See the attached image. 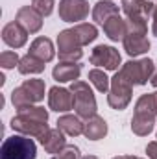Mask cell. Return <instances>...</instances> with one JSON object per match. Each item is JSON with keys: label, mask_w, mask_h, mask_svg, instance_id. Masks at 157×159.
<instances>
[{"label": "cell", "mask_w": 157, "mask_h": 159, "mask_svg": "<svg viewBox=\"0 0 157 159\" xmlns=\"http://www.w3.org/2000/svg\"><path fill=\"white\" fill-rule=\"evenodd\" d=\"M48 111L41 106H24L19 109V113L11 119V128L17 133L34 137V139H43L48 133Z\"/></svg>", "instance_id": "1"}, {"label": "cell", "mask_w": 157, "mask_h": 159, "mask_svg": "<svg viewBox=\"0 0 157 159\" xmlns=\"http://www.w3.org/2000/svg\"><path fill=\"white\" fill-rule=\"evenodd\" d=\"M155 102H154V93L142 94L137 104H135V113L131 119V131L139 137H146L152 133L155 126Z\"/></svg>", "instance_id": "2"}, {"label": "cell", "mask_w": 157, "mask_h": 159, "mask_svg": "<svg viewBox=\"0 0 157 159\" xmlns=\"http://www.w3.org/2000/svg\"><path fill=\"white\" fill-rule=\"evenodd\" d=\"M37 157V146L34 139L28 135H11L6 137L0 148V159H35Z\"/></svg>", "instance_id": "3"}, {"label": "cell", "mask_w": 157, "mask_h": 159, "mask_svg": "<svg viewBox=\"0 0 157 159\" xmlns=\"http://www.w3.org/2000/svg\"><path fill=\"white\" fill-rule=\"evenodd\" d=\"M155 72V63L148 57L142 59H131L124 63L118 70V74L126 80L129 85H144L148 83Z\"/></svg>", "instance_id": "4"}, {"label": "cell", "mask_w": 157, "mask_h": 159, "mask_svg": "<svg viewBox=\"0 0 157 159\" xmlns=\"http://www.w3.org/2000/svg\"><path fill=\"white\" fill-rule=\"evenodd\" d=\"M44 91H46V85L44 81L39 78L34 80H26L20 87L13 89L11 93V102L17 109L24 107V106H32V104H37L41 100H44Z\"/></svg>", "instance_id": "5"}, {"label": "cell", "mask_w": 157, "mask_h": 159, "mask_svg": "<svg viewBox=\"0 0 157 159\" xmlns=\"http://www.w3.org/2000/svg\"><path fill=\"white\" fill-rule=\"evenodd\" d=\"M70 91L74 96V109H76V115L79 119L87 120L92 115H96V98H94L89 83L76 80V81H72Z\"/></svg>", "instance_id": "6"}, {"label": "cell", "mask_w": 157, "mask_h": 159, "mask_svg": "<svg viewBox=\"0 0 157 159\" xmlns=\"http://www.w3.org/2000/svg\"><path fill=\"white\" fill-rule=\"evenodd\" d=\"M57 50H59V59L69 61V63H78L83 57L81 43L78 41L74 30H63L57 35Z\"/></svg>", "instance_id": "7"}, {"label": "cell", "mask_w": 157, "mask_h": 159, "mask_svg": "<svg viewBox=\"0 0 157 159\" xmlns=\"http://www.w3.org/2000/svg\"><path fill=\"white\" fill-rule=\"evenodd\" d=\"M131 93H133V85H129L126 80L122 78L120 74H115V78L111 80V89H109V94H107V104L117 109L122 111L129 106L131 102Z\"/></svg>", "instance_id": "8"}, {"label": "cell", "mask_w": 157, "mask_h": 159, "mask_svg": "<svg viewBox=\"0 0 157 159\" xmlns=\"http://www.w3.org/2000/svg\"><path fill=\"white\" fill-rule=\"evenodd\" d=\"M91 63L96 67H104L105 70H118V67L122 65V57L117 48L107 44H98L91 54Z\"/></svg>", "instance_id": "9"}, {"label": "cell", "mask_w": 157, "mask_h": 159, "mask_svg": "<svg viewBox=\"0 0 157 159\" xmlns=\"http://www.w3.org/2000/svg\"><path fill=\"white\" fill-rule=\"evenodd\" d=\"M89 15V2L87 0H61L59 2V19L63 22H76L85 20Z\"/></svg>", "instance_id": "10"}, {"label": "cell", "mask_w": 157, "mask_h": 159, "mask_svg": "<svg viewBox=\"0 0 157 159\" xmlns=\"http://www.w3.org/2000/svg\"><path fill=\"white\" fill-rule=\"evenodd\" d=\"M48 106L52 111H57V113H67L70 109H74V96H72V91L70 89H65V87H52L48 91Z\"/></svg>", "instance_id": "11"}, {"label": "cell", "mask_w": 157, "mask_h": 159, "mask_svg": "<svg viewBox=\"0 0 157 159\" xmlns=\"http://www.w3.org/2000/svg\"><path fill=\"white\" fill-rule=\"evenodd\" d=\"M43 15L34 7V6H22L19 11H17V17L15 20L28 32V34H37L41 28H43Z\"/></svg>", "instance_id": "12"}, {"label": "cell", "mask_w": 157, "mask_h": 159, "mask_svg": "<svg viewBox=\"0 0 157 159\" xmlns=\"http://www.w3.org/2000/svg\"><path fill=\"white\" fill-rule=\"evenodd\" d=\"M124 50L128 56L131 57H137V56H142L150 50V41L146 37V34H139V32H128L126 37H124Z\"/></svg>", "instance_id": "13"}, {"label": "cell", "mask_w": 157, "mask_h": 159, "mask_svg": "<svg viewBox=\"0 0 157 159\" xmlns=\"http://www.w3.org/2000/svg\"><path fill=\"white\" fill-rule=\"evenodd\" d=\"M2 41L11 48H22L26 44V41H28V32L17 20L7 22L4 26V30H2Z\"/></svg>", "instance_id": "14"}, {"label": "cell", "mask_w": 157, "mask_h": 159, "mask_svg": "<svg viewBox=\"0 0 157 159\" xmlns=\"http://www.w3.org/2000/svg\"><path fill=\"white\" fill-rule=\"evenodd\" d=\"M154 4L152 0H122V11L126 13L128 19H133V17H141V19H146L154 13Z\"/></svg>", "instance_id": "15"}, {"label": "cell", "mask_w": 157, "mask_h": 159, "mask_svg": "<svg viewBox=\"0 0 157 159\" xmlns=\"http://www.w3.org/2000/svg\"><path fill=\"white\" fill-rule=\"evenodd\" d=\"M83 135L89 141H100L107 135V122L100 115H92L83 122Z\"/></svg>", "instance_id": "16"}, {"label": "cell", "mask_w": 157, "mask_h": 159, "mask_svg": "<svg viewBox=\"0 0 157 159\" xmlns=\"http://www.w3.org/2000/svg\"><path fill=\"white\" fill-rule=\"evenodd\" d=\"M41 144L43 148L46 150V154H59L65 146H67V139H65V133L56 128V129H48V133L41 139Z\"/></svg>", "instance_id": "17"}, {"label": "cell", "mask_w": 157, "mask_h": 159, "mask_svg": "<svg viewBox=\"0 0 157 159\" xmlns=\"http://www.w3.org/2000/svg\"><path fill=\"white\" fill-rule=\"evenodd\" d=\"M81 74V67L78 63H69V61H63L59 65L54 67L52 70V76L56 81L59 83H67V81H76Z\"/></svg>", "instance_id": "18"}, {"label": "cell", "mask_w": 157, "mask_h": 159, "mask_svg": "<svg viewBox=\"0 0 157 159\" xmlns=\"http://www.w3.org/2000/svg\"><path fill=\"white\" fill-rule=\"evenodd\" d=\"M118 11H120V9H118V6L115 2H111V0H100V2H96V6L92 7V19H94V22H98V24L104 26L111 17L120 15Z\"/></svg>", "instance_id": "19"}, {"label": "cell", "mask_w": 157, "mask_h": 159, "mask_svg": "<svg viewBox=\"0 0 157 159\" xmlns=\"http://www.w3.org/2000/svg\"><path fill=\"white\" fill-rule=\"evenodd\" d=\"M28 54L35 56L37 59L44 61V63H48V61L54 59L56 50H54V44H52V41L48 39V37H37V39L30 44V52Z\"/></svg>", "instance_id": "20"}, {"label": "cell", "mask_w": 157, "mask_h": 159, "mask_svg": "<svg viewBox=\"0 0 157 159\" xmlns=\"http://www.w3.org/2000/svg\"><path fill=\"white\" fill-rule=\"evenodd\" d=\"M104 32L105 35L111 41H124L126 34H128V22L117 15V17H111L105 24H104Z\"/></svg>", "instance_id": "21"}, {"label": "cell", "mask_w": 157, "mask_h": 159, "mask_svg": "<svg viewBox=\"0 0 157 159\" xmlns=\"http://www.w3.org/2000/svg\"><path fill=\"white\" fill-rule=\"evenodd\" d=\"M57 128L70 137H78L83 133V122L79 120L78 115H63L57 119Z\"/></svg>", "instance_id": "22"}, {"label": "cell", "mask_w": 157, "mask_h": 159, "mask_svg": "<svg viewBox=\"0 0 157 159\" xmlns=\"http://www.w3.org/2000/svg\"><path fill=\"white\" fill-rule=\"evenodd\" d=\"M44 61H41L37 59L35 56H32V54H26L24 57H20V63L17 65V69H19V72L20 74H41L43 70H44Z\"/></svg>", "instance_id": "23"}, {"label": "cell", "mask_w": 157, "mask_h": 159, "mask_svg": "<svg viewBox=\"0 0 157 159\" xmlns=\"http://www.w3.org/2000/svg\"><path fill=\"white\" fill-rule=\"evenodd\" d=\"M72 30H74V34H76L78 41L81 43V46L92 43V41L98 37V30H96V26H94V24H89V22H79V24H76Z\"/></svg>", "instance_id": "24"}, {"label": "cell", "mask_w": 157, "mask_h": 159, "mask_svg": "<svg viewBox=\"0 0 157 159\" xmlns=\"http://www.w3.org/2000/svg\"><path fill=\"white\" fill-rule=\"evenodd\" d=\"M89 81H91L100 93H107V91L111 89V81L107 78V74H105L104 70H100V69L89 70Z\"/></svg>", "instance_id": "25"}, {"label": "cell", "mask_w": 157, "mask_h": 159, "mask_svg": "<svg viewBox=\"0 0 157 159\" xmlns=\"http://www.w3.org/2000/svg\"><path fill=\"white\" fill-rule=\"evenodd\" d=\"M20 63V57H19V54L17 52H11V50H6V52H2L0 54V67L2 69H13L15 65H19Z\"/></svg>", "instance_id": "26"}, {"label": "cell", "mask_w": 157, "mask_h": 159, "mask_svg": "<svg viewBox=\"0 0 157 159\" xmlns=\"http://www.w3.org/2000/svg\"><path fill=\"white\" fill-rule=\"evenodd\" d=\"M32 6L39 11L43 17H48L54 11V0H32Z\"/></svg>", "instance_id": "27"}, {"label": "cell", "mask_w": 157, "mask_h": 159, "mask_svg": "<svg viewBox=\"0 0 157 159\" xmlns=\"http://www.w3.org/2000/svg\"><path fill=\"white\" fill-rule=\"evenodd\" d=\"M54 159H81V156H79V148L74 146V144H67Z\"/></svg>", "instance_id": "28"}, {"label": "cell", "mask_w": 157, "mask_h": 159, "mask_svg": "<svg viewBox=\"0 0 157 159\" xmlns=\"http://www.w3.org/2000/svg\"><path fill=\"white\" fill-rule=\"evenodd\" d=\"M146 154H148V159H157V141L148 143V146H146Z\"/></svg>", "instance_id": "29"}, {"label": "cell", "mask_w": 157, "mask_h": 159, "mask_svg": "<svg viewBox=\"0 0 157 159\" xmlns=\"http://www.w3.org/2000/svg\"><path fill=\"white\" fill-rule=\"evenodd\" d=\"M152 17H154V24H152V32H154V35L157 37V4H155V7H154V13H152Z\"/></svg>", "instance_id": "30"}, {"label": "cell", "mask_w": 157, "mask_h": 159, "mask_svg": "<svg viewBox=\"0 0 157 159\" xmlns=\"http://www.w3.org/2000/svg\"><path fill=\"white\" fill-rule=\"evenodd\" d=\"M150 83H152L154 87H157V67H155V72H154V76H152V80H150Z\"/></svg>", "instance_id": "31"}, {"label": "cell", "mask_w": 157, "mask_h": 159, "mask_svg": "<svg viewBox=\"0 0 157 159\" xmlns=\"http://www.w3.org/2000/svg\"><path fill=\"white\" fill-rule=\"evenodd\" d=\"M113 159H139L135 156H118V157H113Z\"/></svg>", "instance_id": "32"}, {"label": "cell", "mask_w": 157, "mask_h": 159, "mask_svg": "<svg viewBox=\"0 0 157 159\" xmlns=\"http://www.w3.org/2000/svg\"><path fill=\"white\" fill-rule=\"evenodd\" d=\"M154 102H155V113H157V93H154Z\"/></svg>", "instance_id": "33"}, {"label": "cell", "mask_w": 157, "mask_h": 159, "mask_svg": "<svg viewBox=\"0 0 157 159\" xmlns=\"http://www.w3.org/2000/svg\"><path fill=\"white\" fill-rule=\"evenodd\" d=\"M81 159H98L96 156H85V157H81Z\"/></svg>", "instance_id": "34"}, {"label": "cell", "mask_w": 157, "mask_h": 159, "mask_svg": "<svg viewBox=\"0 0 157 159\" xmlns=\"http://www.w3.org/2000/svg\"><path fill=\"white\" fill-rule=\"evenodd\" d=\"M139 159H141V157H139Z\"/></svg>", "instance_id": "35"}]
</instances>
